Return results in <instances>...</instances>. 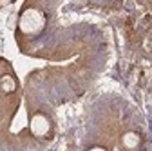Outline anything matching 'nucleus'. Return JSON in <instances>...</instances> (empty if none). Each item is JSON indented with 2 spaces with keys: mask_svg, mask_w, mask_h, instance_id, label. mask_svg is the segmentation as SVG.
I'll list each match as a JSON object with an SVG mask.
<instances>
[{
  "mask_svg": "<svg viewBox=\"0 0 152 151\" xmlns=\"http://www.w3.org/2000/svg\"><path fill=\"white\" fill-rule=\"evenodd\" d=\"M31 131L34 135H38V137H44V135H47L51 131V122L44 115H34L31 118Z\"/></svg>",
  "mask_w": 152,
  "mask_h": 151,
  "instance_id": "f03ea898",
  "label": "nucleus"
},
{
  "mask_svg": "<svg viewBox=\"0 0 152 151\" xmlns=\"http://www.w3.org/2000/svg\"><path fill=\"white\" fill-rule=\"evenodd\" d=\"M0 86H2L4 91H13L15 89V82L11 77H2V80H0Z\"/></svg>",
  "mask_w": 152,
  "mask_h": 151,
  "instance_id": "7ed1b4c3",
  "label": "nucleus"
},
{
  "mask_svg": "<svg viewBox=\"0 0 152 151\" xmlns=\"http://www.w3.org/2000/svg\"><path fill=\"white\" fill-rule=\"evenodd\" d=\"M42 27H44V15L42 13H38L34 9H29L27 13L22 15V18H20V29L24 33L33 35V33H38Z\"/></svg>",
  "mask_w": 152,
  "mask_h": 151,
  "instance_id": "f257e3e1",
  "label": "nucleus"
}]
</instances>
